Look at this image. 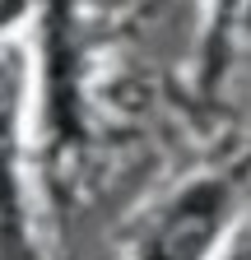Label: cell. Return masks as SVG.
<instances>
[{
  "mask_svg": "<svg viewBox=\"0 0 251 260\" xmlns=\"http://www.w3.org/2000/svg\"><path fill=\"white\" fill-rule=\"evenodd\" d=\"M218 209H224V195L214 186H200L191 200H181V209L172 214V223L159 237L153 260H196L205 251L209 233H214V223H218Z\"/></svg>",
  "mask_w": 251,
  "mask_h": 260,
  "instance_id": "obj_1",
  "label": "cell"
}]
</instances>
